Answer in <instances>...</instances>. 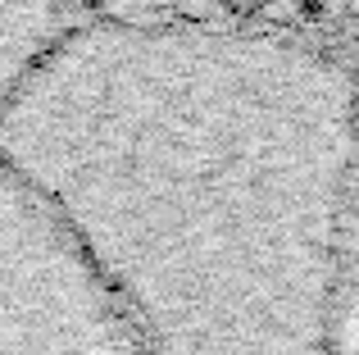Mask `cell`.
I'll return each mask as SVG.
<instances>
[{
  "mask_svg": "<svg viewBox=\"0 0 359 355\" xmlns=\"http://www.w3.org/2000/svg\"><path fill=\"white\" fill-rule=\"evenodd\" d=\"M0 164L146 355H346V155L305 41L82 18L0 100Z\"/></svg>",
  "mask_w": 359,
  "mask_h": 355,
  "instance_id": "1",
  "label": "cell"
},
{
  "mask_svg": "<svg viewBox=\"0 0 359 355\" xmlns=\"http://www.w3.org/2000/svg\"><path fill=\"white\" fill-rule=\"evenodd\" d=\"M69 5H73V9H78V14H82V18H96V14H105V9H109V5H114V0H69Z\"/></svg>",
  "mask_w": 359,
  "mask_h": 355,
  "instance_id": "5",
  "label": "cell"
},
{
  "mask_svg": "<svg viewBox=\"0 0 359 355\" xmlns=\"http://www.w3.org/2000/svg\"><path fill=\"white\" fill-rule=\"evenodd\" d=\"M0 355H146L50 210L0 164Z\"/></svg>",
  "mask_w": 359,
  "mask_h": 355,
  "instance_id": "2",
  "label": "cell"
},
{
  "mask_svg": "<svg viewBox=\"0 0 359 355\" xmlns=\"http://www.w3.org/2000/svg\"><path fill=\"white\" fill-rule=\"evenodd\" d=\"M73 23H82V14L69 0H0V100Z\"/></svg>",
  "mask_w": 359,
  "mask_h": 355,
  "instance_id": "3",
  "label": "cell"
},
{
  "mask_svg": "<svg viewBox=\"0 0 359 355\" xmlns=\"http://www.w3.org/2000/svg\"><path fill=\"white\" fill-rule=\"evenodd\" d=\"M214 5H219L228 18H259L264 0H214Z\"/></svg>",
  "mask_w": 359,
  "mask_h": 355,
  "instance_id": "4",
  "label": "cell"
}]
</instances>
